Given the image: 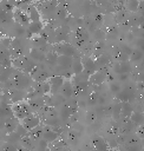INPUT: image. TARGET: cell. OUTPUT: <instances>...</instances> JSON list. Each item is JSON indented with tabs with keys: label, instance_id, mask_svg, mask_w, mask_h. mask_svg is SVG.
<instances>
[{
	"label": "cell",
	"instance_id": "1",
	"mask_svg": "<svg viewBox=\"0 0 144 151\" xmlns=\"http://www.w3.org/2000/svg\"><path fill=\"white\" fill-rule=\"evenodd\" d=\"M7 83H9V88H17L27 92L34 81L32 80L30 74L24 73L21 71H14L12 77L7 80Z\"/></svg>",
	"mask_w": 144,
	"mask_h": 151
},
{
	"label": "cell",
	"instance_id": "2",
	"mask_svg": "<svg viewBox=\"0 0 144 151\" xmlns=\"http://www.w3.org/2000/svg\"><path fill=\"white\" fill-rule=\"evenodd\" d=\"M53 76L51 70L42 63V64H38L30 73V77L32 78V80L34 83H44V81H47L48 78Z\"/></svg>",
	"mask_w": 144,
	"mask_h": 151
},
{
	"label": "cell",
	"instance_id": "3",
	"mask_svg": "<svg viewBox=\"0 0 144 151\" xmlns=\"http://www.w3.org/2000/svg\"><path fill=\"white\" fill-rule=\"evenodd\" d=\"M136 94H137V90H136V84L132 83H126L122 90L116 94V98L118 101L124 103V101H129L132 104V101L136 99Z\"/></svg>",
	"mask_w": 144,
	"mask_h": 151
},
{
	"label": "cell",
	"instance_id": "4",
	"mask_svg": "<svg viewBox=\"0 0 144 151\" xmlns=\"http://www.w3.org/2000/svg\"><path fill=\"white\" fill-rule=\"evenodd\" d=\"M38 64L35 61H33L28 55H24L17 59H12V66H14L15 68H18L19 71L30 74L31 71L37 66Z\"/></svg>",
	"mask_w": 144,
	"mask_h": 151
},
{
	"label": "cell",
	"instance_id": "5",
	"mask_svg": "<svg viewBox=\"0 0 144 151\" xmlns=\"http://www.w3.org/2000/svg\"><path fill=\"white\" fill-rule=\"evenodd\" d=\"M12 111H13L14 117H15L17 119H19L20 122H21L24 118H26L27 116H30V114L32 113V110H31L28 103H27V101H24V100L12 104Z\"/></svg>",
	"mask_w": 144,
	"mask_h": 151
},
{
	"label": "cell",
	"instance_id": "6",
	"mask_svg": "<svg viewBox=\"0 0 144 151\" xmlns=\"http://www.w3.org/2000/svg\"><path fill=\"white\" fill-rule=\"evenodd\" d=\"M52 50L58 54V55H68V57H74V55H78L76 54L77 53V48L71 44V42H58V44H54Z\"/></svg>",
	"mask_w": 144,
	"mask_h": 151
},
{
	"label": "cell",
	"instance_id": "7",
	"mask_svg": "<svg viewBox=\"0 0 144 151\" xmlns=\"http://www.w3.org/2000/svg\"><path fill=\"white\" fill-rule=\"evenodd\" d=\"M90 144H91L92 151H110L107 140H106L103 136H100V134H98V133H94V134L91 137Z\"/></svg>",
	"mask_w": 144,
	"mask_h": 151
},
{
	"label": "cell",
	"instance_id": "8",
	"mask_svg": "<svg viewBox=\"0 0 144 151\" xmlns=\"http://www.w3.org/2000/svg\"><path fill=\"white\" fill-rule=\"evenodd\" d=\"M72 60H73V57H68V55H58L57 64H55V67H54V70L58 72L57 74H60L61 72H65V71L71 70Z\"/></svg>",
	"mask_w": 144,
	"mask_h": 151
},
{
	"label": "cell",
	"instance_id": "9",
	"mask_svg": "<svg viewBox=\"0 0 144 151\" xmlns=\"http://www.w3.org/2000/svg\"><path fill=\"white\" fill-rule=\"evenodd\" d=\"M65 81V78L60 74H53L48 78L47 83L50 85V94H55L59 93V90L61 88L63 84Z\"/></svg>",
	"mask_w": 144,
	"mask_h": 151
},
{
	"label": "cell",
	"instance_id": "10",
	"mask_svg": "<svg viewBox=\"0 0 144 151\" xmlns=\"http://www.w3.org/2000/svg\"><path fill=\"white\" fill-rule=\"evenodd\" d=\"M20 123H21V125L30 132L31 130H33L34 127H37L38 125L41 124V119H40V117H39L38 113L32 112L30 116H27L26 118H24Z\"/></svg>",
	"mask_w": 144,
	"mask_h": 151
},
{
	"label": "cell",
	"instance_id": "11",
	"mask_svg": "<svg viewBox=\"0 0 144 151\" xmlns=\"http://www.w3.org/2000/svg\"><path fill=\"white\" fill-rule=\"evenodd\" d=\"M132 70H133V66L131 65L130 61H119V63L116 61L110 68V71L114 73L116 76L122 74V73H131Z\"/></svg>",
	"mask_w": 144,
	"mask_h": 151
},
{
	"label": "cell",
	"instance_id": "12",
	"mask_svg": "<svg viewBox=\"0 0 144 151\" xmlns=\"http://www.w3.org/2000/svg\"><path fill=\"white\" fill-rule=\"evenodd\" d=\"M68 38H70V28L68 26H58L54 28V40L55 44L58 42H68Z\"/></svg>",
	"mask_w": 144,
	"mask_h": 151
},
{
	"label": "cell",
	"instance_id": "13",
	"mask_svg": "<svg viewBox=\"0 0 144 151\" xmlns=\"http://www.w3.org/2000/svg\"><path fill=\"white\" fill-rule=\"evenodd\" d=\"M13 19H15L17 24L21 25L25 28H27V26L31 22L30 19H28L27 13L25 11H22V9H19V8H14V11H13Z\"/></svg>",
	"mask_w": 144,
	"mask_h": 151
},
{
	"label": "cell",
	"instance_id": "14",
	"mask_svg": "<svg viewBox=\"0 0 144 151\" xmlns=\"http://www.w3.org/2000/svg\"><path fill=\"white\" fill-rule=\"evenodd\" d=\"M54 26H52L51 24H45L44 25V28L40 33V35L47 41L48 45H54L55 44V40H54Z\"/></svg>",
	"mask_w": 144,
	"mask_h": 151
},
{
	"label": "cell",
	"instance_id": "15",
	"mask_svg": "<svg viewBox=\"0 0 144 151\" xmlns=\"http://www.w3.org/2000/svg\"><path fill=\"white\" fill-rule=\"evenodd\" d=\"M106 74H107V73L97 70L93 74H91V76L89 77V83H90V85H91V86H99V85H103L104 81H106Z\"/></svg>",
	"mask_w": 144,
	"mask_h": 151
},
{
	"label": "cell",
	"instance_id": "16",
	"mask_svg": "<svg viewBox=\"0 0 144 151\" xmlns=\"http://www.w3.org/2000/svg\"><path fill=\"white\" fill-rule=\"evenodd\" d=\"M81 61H83V67H84V73H86L87 76L93 74L97 71V66L94 63V59L91 57H81Z\"/></svg>",
	"mask_w": 144,
	"mask_h": 151
},
{
	"label": "cell",
	"instance_id": "17",
	"mask_svg": "<svg viewBox=\"0 0 144 151\" xmlns=\"http://www.w3.org/2000/svg\"><path fill=\"white\" fill-rule=\"evenodd\" d=\"M44 22L40 20V21H31L30 25L27 26L26 31H27V37L28 39L32 37V35H38L41 33L42 28H44Z\"/></svg>",
	"mask_w": 144,
	"mask_h": 151
},
{
	"label": "cell",
	"instance_id": "18",
	"mask_svg": "<svg viewBox=\"0 0 144 151\" xmlns=\"http://www.w3.org/2000/svg\"><path fill=\"white\" fill-rule=\"evenodd\" d=\"M30 41H31V44H32L31 47H35V48H39V50L46 52L48 44H47V41H46L40 34H38V35H32V37L30 38Z\"/></svg>",
	"mask_w": 144,
	"mask_h": 151
},
{
	"label": "cell",
	"instance_id": "19",
	"mask_svg": "<svg viewBox=\"0 0 144 151\" xmlns=\"http://www.w3.org/2000/svg\"><path fill=\"white\" fill-rule=\"evenodd\" d=\"M28 57L35 61L37 64H42L45 61V57H46V52L39 50V48H35V47H31L30 48V52H28Z\"/></svg>",
	"mask_w": 144,
	"mask_h": 151
},
{
	"label": "cell",
	"instance_id": "20",
	"mask_svg": "<svg viewBox=\"0 0 144 151\" xmlns=\"http://www.w3.org/2000/svg\"><path fill=\"white\" fill-rule=\"evenodd\" d=\"M59 94L61 97H64L66 100L73 97V85H72L70 79H65L61 88L59 90Z\"/></svg>",
	"mask_w": 144,
	"mask_h": 151
},
{
	"label": "cell",
	"instance_id": "21",
	"mask_svg": "<svg viewBox=\"0 0 144 151\" xmlns=\"http://www.w3.org/2000/svg\"><path fill=\"white\" fill-rule=\"evenodd\" d=\"M19 146L20 149H24V150H30V151H33L35 150V146H37V142L27 133L26 136H24L21 139H20V143H19Z\"/></svg>",
	"mask_w": 144,
	"mask_h": 151
},
{
	"label": "cell",
	"instance_id": "22",
	"mask_svg": "<svg viewBox=\"0 0 144 151\" xmlns=\"http://www.w3.org/2000/svg\"><path fill=\"white\" fill-rule=\"evenodd\" d=\"M44 127H45V130H44L42 139H44L45 142H47V143H53V142H55V140L59 138L60 134H59L57 131H54L53 127L47 126V125H44Z\"/></svg>",
	"mask_w": 144,
	"mask_h": 151
},
{
	"label": "cell",
	"instance_id": "23",
	"mask_svg": "<svg viewBox=\"0 0 144 151\" xmlns=\"http://www.w3.org/2000/svg\"><path fill=\"white\" fill-rule=\"evenodd\" d=\"M20 123L19 119H17L15 117H11V118H7L5 119L4 122V126H2V130L5 131V133H11V132H14L18 124Z\"/></svg>",
	"mask_w": 144,
	"mask_h": 151
},
{
	"label": "cell",
	"instance_id": "24",
	"mask_svg": "<svg viewBox=\"0 0 144 151\" xmlns=\"http://www.w3.org/2000/svg\"><path fill=\"white\" fill-rule=\"evenodd\" d=\"M143 59H144V53H143L139 48L133 47V48H132V52H131L130 55H129V61L131 63V65L136 67Z\"/></svg>",
	"mask_w": 144,
	"mask_h": 151
},
{
	"label": "cell",
	"instance_id": "25",
	"mask_svg": "<svg viewBox=\"0 0 144 151\" xmlns=\"http://www.w3.org/2000/svg\"><path fill=\"white\" fill-rule=\"evenodd\" d=\"M32 112H38L44 105H45V97H34V98H30L27 100Z\"/></svg>",
	"mask_w": 144,
	"mask_h": 151
},
{
	"label": "cell",
	"instance_id": "26",
	"mask_svg": "<svg viewBox=\"0 0 144 151\" xmlns=\"http://www.w3.org/2000/svg\"><path fill=\"white\" fill-rule=\"evenodd\" d=\"M65 139H66V142L68 144L76 146V145H78L80 143V132L78 130H76V129H71V130L67 131Z\"/></svg>",
	"mask_w": 144,
	"mask_h": 151
},
{
	"label": "cell",
	"instance_id": "27",
	"mask_svg": "<svg viewBox=\"0 0 144 151\" xmlns=\"http://www.w3.org/2000/svg\"><path fill=\"white\" fill-rule=\"evenodd\" d=\"M25 12L27 13L30 21H40L41 20V13L33 4H30Z\"/></svg>",
	"mask_w": 144,
	"mask_h": 151
},
{
	"label": "cell",
	"instance_id": "28",
	"mask_svg": "<svg viewBox=\"0 0 144 151\" xmlns=\"http://www.w3.org/2000/svg\"><path fill=\"white\" fill-rule=\"evenodd\" d=\"M57 59H58V54L51 48L50 51L46 52V57H45V61H44V64L52 71V70H54V67H55Z\"/></svg>",
	"mask_w": 144,
	"mask_h": 151
},
{
	"label": "cell",
	"instance_id": "29",
	"mask_svg": "<svg viewBox=\"0 0 144 151\" xmlns=\"http://www.w3.org/2000/svg\"><path fill=\"white\" fill-rule=\"evenodd\" d=\"M71 71L74 74H79L84 71V67H83V61H81V57L78 54V55H74L73 57V60H72V65H71Z\"/></svg>",
	"mask_w": 144,
	"mask_h": 151
},
{
	"label": "cell",
	"instance_id": "30",
	"mask_svg": "<svg viewBox=\"0 0 144 151\" xmlns=\"http://www.w3.org/2000/svg\"><path fill=\"white\" fill-rule=\"evenodd\" d=\"M99 92H97L96 90H91V92L86 96L85 98V103L89 106H97L98 105V100H99Z\"/></svg>",
	"mask_w": 144,
	"mask_h": 151
},
{
	"label": "cell",
	"instance_id": "31",
	"mask_svg": "<svg viewBox=\"0 0 144 151\" xmlns=\"http://www.w3.org/2000/svg\"><path fill=\"white\" fill-rule=\"evenodd\" d=\"M133 112V106L129 101L122 103V110H120V119H126L130 118V116Z\"/></svg>",
	"mask_w": 144,
	"mask_h": 151
},
{
	"label": "cell",
	"instance_id": "32",
	"mask_svg": "<svg viewBox=\"0 0 144 151\" xmlns=\"http://www.w3.org/2000/svg\"><path fill=\"white\" fill-rule=\"evenodd\" d=\"M44 130H45L44 124H40V125H38L37 127H34L33 130H31V131L28 132V134H30L35 142H38V140H41V139H42Z\"/></svg>",
	"mask_w": 144,
	"mask_h": 151
},
{
	"label": "cell",
	"instance_id": "33",
	"mask_svg": "<svg viewBox=\"0 0 144 151\" xmlns=\"http://www.w3.org/2000/svg\"><path fill=\"white\" fill-rule=\"evenodd\" d=\"M129 119H130V120L132 122V124H135L136 126H140V125L144 124V116H143V113L139 112V111H133Z\"/></svg>",
	"mask_w": 144,
	"mask_h": 151
},
{
	"label": "cell",
	"instance_id": "34",
	"mask_svg": "<svg viewBox=\"0 0 144 151\" xmlns=\"http://www.w3.org/2000/svg\"><path fill=\"white\" fill-rule=\"evenodd\" d=\"M120 110H122V103L117 100L116 104L111 105V116L114 119V122H119L120 120Z\"/></svg>",
	"mask_w": 144,
	"mask_h": 151
},
{
	"label": "cell",
	"instance_id": "35",
	"mask_svg": "<svg viewBox=\"0 0 144 151\" xmlns=\"http://www.w3.org/2000/svg\"><path fill=\"white\" fill-rule=\"evenodd\" d=\"M97 118H98V114H97L96 110H90L86 112V114L84 117V123L86 125H93L94 122L97 120Z\"/></svg>",
	"mask_w": 144,
	"mask_h": 151
},
{
	"label": "cell",
	"instance_id": "36",
	"mask_svg": "<svg viewBox=\"0 0 144 151\" xmlns=\"http://www.w3.org/2000/svg\"><path fill=\"white\" fill-rule=\"evenodd\" d=\"M20 139H21V137H19V134L14 131V132H11V133H7V134H6L5 142H6V143H9V144H13V145H15V146L19 147Z\"/></svg>",
	"mask_w": 144,
	"mask_h": 151
},
{
	"label": "cell",
	"instance_id": "37",
	"mask_svg": "<svg viewBox=\"0 0 144 151\" xmlns=\"http://www.w3.org/2000/svg\"><path fill=\"white\" fill-rule=\"evenodd\" d=\"M66 17H67V9H66V7L63 6V5L57 6L55 12H54V18L58 19V20H64V19H66Z\"/></svg>",
	"mask_w": 144,
	"mask_h": 151
},
{
	"label": "cell",
	"instance_id": "38",
	"mask_svg": "<svg viewBox=\"0 0 144 151\" xmlns=\"http://www.w3.org/2000/svg\"><path fill=\"white\" fill-rule=\"evenodd\" d=\"M109 85V91L111 92V93H113L114 96L122 90V87H123V85L118 81V80H113V81H111V83H107Z\"/></svg>",
	"mask_w": 144,
	"mask_h": 151
},
{
	"label": "cell",
	"instance_id": "39",
	"mask_svg": "<svg viewBox=\"0 0 144 151\" xmlns=\"http://www.w3.org/2000/svg\"><path fill=\"white\" fill-rule=\"evenodd\" d=\"M104 31H105V37L109 39H113L118 35V28L114 26H110V27L105 28Z\"/></svg>",
	"mask_w": 144,
	"mask_h": 151
},
{
	"label": "cell",
	"instance_id": "40",
	"mask_svg": "<svg viewBox=\"0 0 144 151\" xmlns=\"http://www.w3.org/2000/svg\"><path fill=\"white\" fill-rule=\"evenodd\" d=\"M93 38H96V42L97 41H104L105 40V31L104 29H102V28H97L93 33Z\"/></svg>",
	"mask_w": 144,
	"mask_h": 151
},
{
	"label": "cell",
	"instance_id": "41",
	"mask_svg": "<svg viewBox=\"0 0 144 151\" xmlns=\"http://www.w3.org/2000/svg\"><path fill=\"white\" fill-rule=\"evenodd\" d=\"M1 151H19V147L13 145V144L4 142L2 145H1Z\"/></svg>",
	"mask_w": 144,
	"mask_h": 151
},
{
	"label": "cell",
	"instance_id": "42",
	"mask_svg": "<svg viewBox=\"0 0 144 151\" xmlns=\"http://www.w3.org/2000/svg\"><path fill=\"white\" fill-rule=\"evenodd\" d=\"M15 132H17V133L19 134V137H21V138L28 133V131H27V130L21 125V123H19V124H18V126H17V129H15Z\"/></svg>",
	"mask_w": 144,
	"mask_h": 151
},
{
	"label": "cell",
	"instance_id": "43",
	"mask_svg": "<svg viewBox=\"0 0 144 151\" xmlns=\"http://www.w3.org/2000/svg\"><path fill=\"white\" fill-rule=\"evenodd\" d=\"M142 140H144V124L143 125H140V126H137V129H136V132H135Z\"/></svg>",
	"mask_w": 144,
	"mask_h": 151
},
{
	"label": "cell",
	"instance_id": "44",
	"mask_svg": "<svg viewBox=\"0 0 144 151\" xmlns=\"http://www.w3.org/2000/svg\"><path fill=\"white\" fill-rule=\"evenodd\" d=\"M125 151H142V144L132 145V146H125Z\"/></svg>",
	"mask_w": 144,
	"mask_h": 151
},
{
	"label": "cell",
	"instance_id": "45",
	"mask_svg": "<svg viewBox=\"0 0 144 151\" xmlns=\"http://www.w3.org/2000/svg\"><path fill=\"white\" fill-rule=\"evenodd\" d=\"M136 83H144V71L136 74Z\"/></svg>",
	"mask_w": 144,
	"mask_h": 151
},
{
	"label": "cell",
	"instance_id": "46",
	"mask_svg": "<svg viewBox=\"0 0 144 151\" xmlns=\"http://www.w3.org/2000/svg\"><path fill=\"white\" fill-rule=\"evenodd\" d=\"M138 12H139V13H144V0H139Z\"/></svg>",
	"mask_w": 144,
	"mask_h": 151
},
{
	"label": "cell",
	"instance_id": "47",
	"mask_svg": "<svg viewBox=\"0 0 144 151\" xmlns=\"http://www.w3.org/2000/svg\"><path fill=\"white\" fill-rule=\"evenodd\" d=\"M1 93H2V92H1V87H0V96H1Z\"/></svg>",
	"mask_w": 144,
	"mask_h": 151
},
{
	"label": "cell",
	"instance_id": "48",
	"mask_svg": "<svg viewBox=\"0 0 144 151\" xmlns=\"http://www.w3.org/2000/svg\"><path fill=\"white\" fill-rule=\"evenodd\" d=\"M0 46H1V41H0ZM0 48H1V47H0Z\"/></svg>",
	"mask_w": 144,
	"mask_h": 151
},
{
	"label": "cell",
	"instance_id": "49",
	"mask_svg": "<svg viewBox=\"0 0 144 151\" xmlns=\"http://www.w3.org/2000/svg\"><path fill=\"white\" fill-rule=\"evenodd\" d=\"M142 113H143V116H144V111H143V112H142Z\"/></svg>",
	"mask_w": 144,
	"mask_h": 151
},
{
	"label": "cell",
	"instance_id": "50",
	"mask_svg": "<svg viewBox=\"0 0 144 151\" xmlns=\"http://www.w3.org/2000/svg\"><path fill=\"white\" fill-rule=\"evenodd\" d=\"M0 151H1V145H0Z\"/></svg>",
	"mask_w": 144,
	"mask_h": 151
},
{
	"label": "cell",
	"instance_id": "51",
	"mask_svg": "<svg viewBox=\"0 0 144 151\" xmlns=\"http://www.w3.org/2000/svg\"><path fill=\"white\" fill-rule=\"evenodd\" d=\"M0 25H1V22H0Z\"/></svg>",
	"mask_w": 144,
	"mask_h": 151
}]
</instances>
